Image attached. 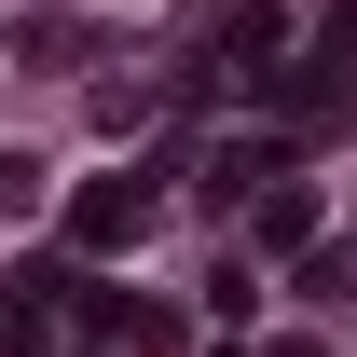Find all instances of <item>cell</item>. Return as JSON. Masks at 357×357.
Returning <instances> with one entry per match:
<instances>
[{"mask_svg":"<svg viewBox=\"0 0 357 357\" xmlns=\"http://www.w3.org/2000/svg\"><path fill=\"white\" fill-rule=\"evenodd\" d=\"M28 206H42V165H28V151H0V220H28Z\"/></svg>","mask_w":357,"mask_h":357,"instance_id":"3957f363","label":"cell"},{"mask_svg":"<svg viewBox=\"0 0 357 357\" xmlns=\"http://www.w3.org/2000/svg\"><path fill=\"white\" fill-rule=\"evenodd\" d=\"M303 289H316V303H344V289H357V248H316V261H303Z\"/></svg>","mask_w":357,"mask_h":357,"instance_id":"277c9868","label":"cell"},{"mask_svg":"<svg viewBox=\"0 0 357 357\" xmlns=\"http://www.w3.org/2000/svg\"><path fill=\"white\" fill-rule=\"evenodd\" d=\"M248 234H261V248H316V192H303V178H275L261 206H248Z\"/></svg>","mask_w":357,"mask_h":357,"instance_id":"7a4b0ae2","label":"cell"},{"mask_svg":"<svg viewBox=\"0 0 357 357\" xmlns=\"http://www.w3.org/2000/svg\"><path fill=\"white\" fill-rule=\"evenodd\" d=\"M151 206H165V192H151V165L83 178V192H69V248H137V234H151Z\"/></svg>","mask_w":357,"mask_h":357,"instance_id":"6da1fadb","label":"cell"}]
</instances>
